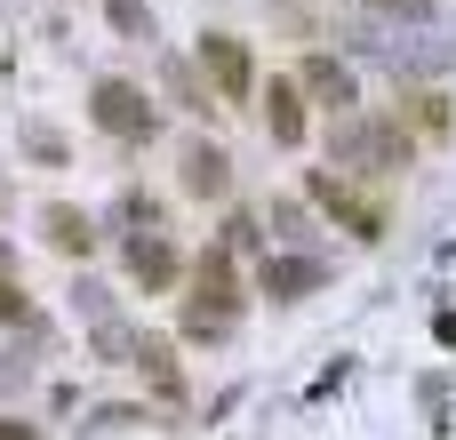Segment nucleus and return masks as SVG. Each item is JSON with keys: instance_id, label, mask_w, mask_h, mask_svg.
I'll return each mask as SVG.
<instances>
[{"instance_id": "f257e3e1", "label": "nucleus", "mask_w": 456, "mask_h": 440, "mask_svg": "<svg viewBox=\"0 0 456 440\" xmlns=\"http://www.w3.org/2000/svg\"><path fill=\"white\" fill-rule=\"evenodd\" d=\"M240 321V273H232V257H200L192 265V297H184V337L192 345H216L224 329Z\"/></svg>"}, {"instance_id": "f03ea898", "label": "nucleus", "mask_w": 456, "mask_h": 440, "mask_svg": "<svg viewBox=\"0 0 456 440\" xmlns=\"http://www.w3.org/2000/svg\"><path fill=\"white\" fill-rule=\"evenodd\" d=\"M88 120H96L104 136H120V144H144V136L160 128V104H152L136 80H96V88H88Z\"/></svg>"}, {"instance_id": "7ed1b4c3", "label": "nucleus", "mask_w": 456, "mask_h": 440, "mask_svg": "<svg viewBox=\"0 0 456 440\" xmlns=\"http://www.w3.org/2000/svg\"><path fill=\"white\" fill-rule=\"evenodd\" d=\"M313 200H321V208H329L353 240H385V208H377V200H361L345 176H329V168H321V176H313Z\"/></svg>"}, {"instance_id": "20e7f679", "label": "nucleus", "mask_w": 456, "mask_h": 440, "mask_svg": "<svg viewBox=\"0 0 456 440\" xmlns=\"http://www.w3.org/2000/svg\"><path fill=\"white\" fill-rule=\"evenodd\" d=\"M200 64H208V80H216L224 96H248V88H256V72H248V48H240L232 32H208V40H200Z\"/></svg>"}, {"instance_id": "39448f33", "label": "nucleus", "mask_w": 456, "mask_h": 440, "mask_svg": "<svg viewBox=\"0 0 456 440\" xmlns=\"http://www.w3.org/2000/svg\"><path fill=\"white\" fill-rule=\"evenodd\" d=\"M184 192L192 200H224L232 192V152L224 144H184Z\"/></svg>"}, {"instance_id": "423d86ee", "label": "nucleus", "mask_w": 456, "mask_h": 440, "mask_svg": "<svg viewBox=\"0 0 456 440\" xmlns=\"http://www.w3.org/2000/svg\"><path fill=\"white\" fill-rule=\"evenodd\" d=\"M128 273H136V289H152V297L176 281V249H168V232H160V224L128 240Z\"/></svg>"}, {"instance_id": "0eeeda50", "label": "nucleus", "mask_w": 456, "mask_h": 440, "mask_svg": "<svg viewBox=\"0 0 456 440\" xmlns=\"http://www.w3.org/2000/svg\"><path fill=\"white\" fill-rule=\"evenodd\" d=\"M321 281H329L321 257H273V265H265V297H273V305H297V297H313Z\"/></svg>"}, {"instance_id": "6e6552de", "label": "nucleus", "mask_w": 456, "mask_h": 440, "mask_svg": "<svg viewBox=\"0 0 456 440\" xmlns=\"http://www.w3.org/2000/svg\"><path fill=\"white\" fill-rule=\"evenodd\" d=\"M265 128H273L281 144H305V88H297V80H273V88H265Z\"/></svg>"}, {"instance_id": "1a4fd4ad", "label": "nucleus", "mask_w": 456, "mask_h": 440, "mask_svg": "<svg viewBox=\"0 0 456 440\" xmlns=\"http://www.w3.org/2000/svg\"><path fill=\"white\" fill-rule=\"evenodd\" d=\"M297 88H305V96H321V104H337V112L353 104V72H345L337 56H305V72H297Z\"/></svg>"}, {"instance_id": "9d476101", "label": "nucleus", "mask_w": 456, "mask_h": 440, "mask_svg": "<svg viewBox=\"0 0 456 440\" xmlns=\"http://www.w3.org/2000/svg\"><path fill=\"white\" fill-rule=\"evenodd\" d=\"M40 232H48V249H64V257H88V249H96V224H88L72 200H56V208L40 216Z\"/></svg>"}, {"instance_id": "9b49d317", "label": "nucleus", "mask_w": 456, "mask_h": 440, "mask_svg": "<svg viewBox=\"0 0 456 440\" xmlns=\"http://www.w3.org/2000/svg\"><path fill=\"white\" fill-rule=\"evenodd\" d=\"M136 369H144V385H152L160 401H176V393H184V377H176V353H168V345H136Z\"/></svg>"}, {"instance_id": "f8f14e48", "label": "nucleus", "mask_w": 456, "mask_h": 440, "mask_svg": "<svg viewBox=\"0 0 456 440\" xmlns=\"http://www.w3.org/2000/svg\"><path fill=\"white\" fill-rule=\"evenodd\" d=\"M104 24H112L120 40H160V32H152V8H144V0H104Z\"/></svg>"}, {"instance_id": "ddd939ff", "label": "nucleus", "mask_w": 456, "mask_h": 440, "mask_svg": "<svg viewBox=\"0 0 456 440\" xmlns=\"http://www.w3.org/2000/svg\"><path fill=\"white\" fill-rule=\"evenodd\" d=\"M24 152H32V160H48V168H64V136H56V128H40V120L24 128Z\"/></svg>"}, {"instance_id": "4468645a", "label": "nucleus", "mask_w": 456, "mask_h": 440, "mask_svg": "<svg viewBox=\"0 0 456 440\" xmlns=\"http://www.w3.org/2000/svg\"><path fill=\"white\" fill-rule=\"evenodd\" d=\"M369 16H393V24H425L433 16V0H361Z\"/></svg>"}, {"instance_id": "2eb2a0df", "label": "nucleus", "mask_w": 456, "mask_h": 440, "mask_svg": "<svg viewBox=\"0 0 456 440\" xmlns=\"http://www.w3.org/2000/svg\"><path fill=\"white\" fill-rule=\"evenodd\" d=\"M16 313H24V289H16V281H0V321H16Z\"/></svg>"}, {"instance_id": "dca6fc26", "label": "nucleus", "mask_w": 456, "mask_h": 440, "mask_svg": "<svg viewBox=\"0 0 456 440\" xmlns=\"http://www.w3.org/2000/svg\"><path fill=\"white\" fill-rule=\"evenodd\" d=\"M0 440H32V425H16V417H0Z\"/></svg>"}, {"instance_id": "f3484780", "label": "nucleus", "mask_w": 456, "mask_h": 440, "mask_svg": "<svg viewBox=\"0 0 456 440\" xmlns=\"http://www.w3.org/2000/svg\"><path fill=\"white\" fill-rule=\"evenodd\" d=\"M0 265H8V240H0Z\"/></svg>"}, {"instance_id": "a211bd4d", "label": "nucleus", "mask_w": 456, "mask_h": 440, "mask_svg": "<svg viewBox=\"0 0 456 440\" xmlns=\"http://www.w3.org/2000/svg\"><path fill=\"white\" fill-rule=\"evenodd\" d=\"M0 72H8V56H0Z\"/></svg>"}]
</instances>
